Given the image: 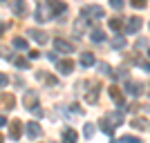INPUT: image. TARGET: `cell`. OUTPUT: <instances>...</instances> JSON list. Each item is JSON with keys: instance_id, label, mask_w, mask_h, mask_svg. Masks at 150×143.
<instances>
[{"instance_id": "7c38bea8", "label": "cell", "mask_w": 150, "mask_h": 143, "mask_svg": "<svg viewBox=\"0 0 150 143\" xmlns=\"http://www.w3.org/2000/svg\"><path fill=\"white\" fill-rule=\"evenodd\" d=\"M141 25H144L141 18H137V16L130 18V20H128V25H125V34H137V31L141 29Z\"/></svg>"}, {"instance_id": "cb8c5ba5", "label": "cell", "mask_w": 150, "mask_h": 143, "mask_svg": "<svg viewBox=\"0 0 150 143\" xmlns=\"http://www.w3.org/2000/svg\"><path fill=\"white\" fill-rule=\"evenodd\" d=\"M13 65L20 67V69H27V67H29V61H27L25 56H16V58H13Z\"/></svg>"}, {"instance_id": "e0dca14e", "label": "cell", "mask_w": 150, "mask_h": 143, "mask_svg": "<svg viewBox=\"0 0 150 143\" xmlns=\"http://www.w3.org/2000/svg\"><path fill=\"white\" fill-rule=\"evenodd\" d=\"M83 65V67H92L94 63H96V58H94V54H90V51H83L81 54V61H79Z\"/></svg>"}, {"instance_id": "f546056e", "label": "cell", "mask_w": 150, "mask_h": 143, "mask_svg": "<svg viewBox=\"0 0 150 143\" xmlns=\"http://www.w3.org/2000/svg\"><path fill=\"white\" fill-rule=\"evenodd\" d=\"M130 5L134 9H146V0H130Z\"/></svg>"}, {"instance_id": "277c9868", "label": "cell", "mask_w": 150, "mask_h": 143, "mask_svg": "<svg viewBox=\"0 0 150 143\" xmlns=\"http://www.w3.org/2000/svg\"><path fill=\"white\" fill-rule=\"evenodd\" d=\"M27 36H29L34 43H38V45H45V43H47V34H45V31H40V29H36V27L27 29Z\"/></svg>"}, {"instance_id": "7a4b0ae2", "label": "cell", "mask_w": 150, "mask_h": 143, "mask_svg": "<svg viewBox=\"0 0 150 143\" xmlns=\"http://www.w3.org/2000/svg\"><path fill=\"white\" fill-rule=\"evenodd\" d=\"M85 85L90 87V89H85V101H88L90 105H94L96 101H99V92H101V83L96 81H85Z\"/></svg>"}, {"instance_id": "d590c367", "label": "cell", "mask_w": 150, "mask_h": 143, "mask_svg": "<svg viewBox=\"0 0 150 143\" xmlns=\"http://www.w3.org/2000/svg\"><path fill=\"white\" fill-rule=\"evenodd\" d=\"M2 125H7V118L2 116V114H0V128H2Z\"/></svg>"}, {"instance_id": "ba28073f", "label": "cell", "mask_w": 150, "mask_h": 143, "mask_svg": "<svg viewBox=\"0 0 150 143\" xmlns=\"http://www.w3.org/2000/svg\"><path fill=\"white\" fill-rule=\"evenodd\" d=\"M20 134H23V123L16 118V121H11V123H9V137H11L13 141H18Z\"/></svg>"}, {"instance_id": "7402d4cb", "label": "cell", "mask_w": 150, "mask_h": 143, "mask_svg": "<svg viewBox=\"0 0 150 143\" xmlns=\"http://www.w3.org/2000/svg\"><path fill=\"white\" fill-rule=\"evenodd\" d=\"M99 125H101V132H105L108 137H110V134H112V132H114V125L110 123V118H103V121H101Z\"/></svg>"}, {"instance_id": "d6986e66", "label": "cell", "mask_w": 150, "mask_h": 143, "mask_svg": "<svg viewBox=\"0 0 150 143\" xmlns=\"http://www.w3.org/2000/svg\"><path fill=\"white\" fill-rule=\"evenodd\" d=\"M36 78L38 81H43V83H47V85H56V78L54 76H50V74H43V72H36Z\"/></svg>"}, {"instance_id": "d4e9b609", "label": "cell", "mask_w": 150, "mask_h": 143, "mask_svg": "<svg viewBox=\"0 0 150 143\" xmlns=\"http://www.w3.org/2000/svg\"><path fill=\"white\" fill-rule=\"evenodd\" d=\"M112 47H114V49H123V47H125V38L123 36H114L112 38Z\"/></svg>"}, {"instance_id": "6da1fadb", "label": "cell", "mask_w": 150, "mask_h": 143, "mask_svg": "<svg viewBox=\"0 0 150 143\" xmlns=\"http://www.w3.org/2000/svg\"><path fill=\"white\" fill-rule=\"evenodd\" d=\"M23 101H25V107L34 114V116H43V110H40V105H38V94L34 92V89H27Z\"/></svg>"}, {"instance_id": "5bb4252c", "label": "cell", "mask_w": 150, "mask_h": 143, "mask_svg": "<svg viewBox=\"0 0 150 143\" xmlns=\"http://www.w3.org/2000/svg\"><path fill=\"white\" fill-rule=\"evenodd\" d=\"M34 16H36L38 23H45V20H50V18H52V11H47V9H45V5L40 2V5L36 7V13H34Z\"/></svg>"}, {"instance_id": "5b68a950", "label": "cell", "mask_w": 150, "mask_h": 143, "mask_svg": "<svg viewBox=\"0 0 150 143\" xmlns=\"http://www.w3.org/2000/svg\"><path fill=\"white\" fill-rule=\"evenodd\" d=\"M47 5L52 9V16H61V13L67 11V5L63 2V0H47Z\"/></svg>"}, {"instance_id": "1f68e13d", "label": "cell", "mask_w": 150, "mask_h": 143, "mask_svg": "<svg viewBox=\"0 0 150 143\" xmlns=\"http://www.w3.org/2000/svg\"><path fill=\"white\" fill-rule=\"evenodd\" d=\"M7 83H9V76H7V74H2V72H0V87H5Z\"/></svg>"}, {"instance_id": "ffe728a7", "label": "cell", "mask_w": 150, "mask_h": 143, "mask_svg": "<svg viewBox=\"0 0 150 143\" xmlns=\"http://www.w3.org/2000/svg\"><path fill=\"white\" fill-rule=\"evenodd\" d=\"M108 25H110L112 31H121V27H123V18H117V16H114V18L108 20Z\"/></svg>"}, {"instance_id": "d6a6232c", "label": "cell", "mask_w": 150, "mask_h": 143, "mask_svg": "<svg viewBox=\"0 0 150 143\" xmlns=\"http://www.w3.org/2000/svg\"><path fill=\"white\" fill-rule=\"evenodd\" d=\"M72 112H74V114H83V107L74 103V105H72Z\"/></svg>"}, {"instance_id": "4316f807", "label": "cell", "mask_w": 150, "mask_h": 143, "mask_svg": "<svg viewBox=\"0 0 150 143\" xmlns=\"http://www.w3.org/2000/svg\"><path fill=\"white\" fill-rule=\"evenodd\" d=\"M119 143H141V139L132 137V134H123V137L119 139Z\"/></svg>"}, {"instance_id": "f1b7e54d", "label": "cell", "mask_w": 150, "mask_h": 143, "mask_svg": "<svg viewBox=\"0 0 150 143\" xmlns=\"http://www.w3.org/2000/svg\"><path fill=\"white\" fill-rule=\"evenodd\" d=\"M99 69H101V74H110V76L114 74V72H112V67H110L108 63H99Z\"/></svg>"}, {"instance_id": "8d00e7d4", "label": "cell", "mask_w": 150, "mask_h": 143, "mask_svg": "<svg viewBox=\"0 0 150 143\" xmlns=\"http://www.w3.org/2000/svg\"><path fill=\"white\" fill-rule=\"evenodd\" d=\"M144 69H146V72H150V63H144Z\"/></svg>"}, {"instance_id": "8fae6325", "label": "cell", "mask_w": 150, "mask_h": 143, "mask_svg": "<svg viewBox=\"0 0 150 143\" xmlns=\"http://www.w3.org/2000/svg\"><path fill=\"white\" fill-rule=\"evenodd\" d=\"M132 128L139 130V132H148L150 123H148V118H144V116H134V118H132Z\"/></svg>"}, {"instance_id": "2e32d148", "label": "cell", "mask_w": 150, "mask_h": 143, "mask_svg": "<svg viewBox=\"0 0 150 143\" xmlns=\"http://www.w3.org/2000/svg\"><path fill=\"white\" fill-rule=\"evenodd\" d=\"M110 99H112L114 103L123 105V92H121V87H117V85H112V87H110Z\"/></svg>"}, {"instance_id": "603a6c76", "label": "cell", "mask_w": 150, "mask_h": 143, "mask_svg": "<svg viewBox=\"0 0 150 143\" xmlns=\"http://www.w3.org/2000/svg\"><path fill=\"white\" fill-rule=\"evenodd\" d=\"M92 40H94V43H103V40H105V34H103V29L94 27V29H92Z\"/></svg>"}, {"instance_id": "9c48e42d", "label": "cell", "mask_w": 150, "mask_h": 143, "mask_svg": "<svg viewBox=\"0 0 150 143\" xmlns=\"http://www.w3.org/2000/svg\"><path fill=\"white\" fill-rule=\"evenodd\" d=\"M11 11L16 16H27V0H11Z\"/></svg>"}, {"instance_id": "83f0119b", "label": "cell", "mask_w": 150, "mask_h": 143, "mask_svg": "<svg viewBox=\"0 0 150 143\" xmlns=\"http://www.w3.org/2000/svg\"><path fill=\"white\" fill-rule=\"evenodd\" d=\"M83 134H85V139H92V137H94V125L88 123L85 128H83Z\"/></svg>"}, {"instance_id": "3957f363", "label": "cell", "mask_w": 150, "mask_h": 143, "mask_svg": "<svg viewBox=\"0 0 150 143\" xmlns=\"http://www.w3.org/2000/svg\"><path fill=\"white\" fill-rule=\"evenodd\" d=\"M83 16L88 20H101V18H105V11L99 5H88V7H83Z\"/></svg>"}, {"instance_id": "ac0fdd59", "label": "cell", "mask_w": 150, "mask_h": 143, "mask_svg": "<svg viewBox=\"0 0 150 143\" xmlns=\"http://www.w3.org/2000/svg\"><path fill=\"white\" fill-rule=\"evenodd\" d=\"M76 139H79L76 130H72V128H65V130H63V141L65 143H76Z\"/></svg>"}, {"instance_id": "4dcf8cb0", "label": "cell", "mask_w": 150, "mask_h": 143, "mask_svg": "<svg viewBox=\"0 0 150 143\" xmlns=\"http://www.w3.org/2000/svg\"><path fill=\"white\" fill-rule=\"evenodd\" d=\"M110 5H112L114 9H123V0H110Z\"/></svg>"}, {"instance_id": "484cf974", "label": "cell", "mask_w": 150, "mask_h": 143, "mask_svg": "<svg viewBox=\"0 0 150 143\" xmlns=\"http://www.w3.org/2000/svg\"><path fill=\"white\" fill-rule=\"evenodd\" d=\"M13 47H16V49H27V38L16 36V38H13Z\"/></svg>"}, {"instance_id": "9a60e30c", "label": "cell", "mask_w": 150, "mask_h": 143, "mask_svg": "<svg viewBox=\"0 0 150 143\" xmlns=\"http://www.w3.org/2000/svg\"><path fill=\"white\" fill-rule=\"evenodd\" d=\"M56 67H58V72H61V74H72V69H74V63L69 61V58H63V61H58V63H56Z\"/></svg>"}, {"instance_id": "836d02e7", "label": "cell", "mask_w": 150, "mask_h": 143, "mask_svg": "<svg viewBox=\"0 0 150 143\" xmlns=\"http://www.w3.org/2000/svg\"><path fill=\"white\" fill-rule=\"evenodd\" d=\"M38 56H40V51H38V49H31V51H29V58H31V61H34V58H38Z\"/></svg>"}, {"instance_id": "8992f818", "label": "cell", "mask_w": 150, "mask_h": 143, "mask_svg": "<svg viewBox=\"0 0 150 143\" xmlns=\"http://www.w3.org/2000/svg\"><path fill=\"white\" fill-rule=\"evenodd\" d=\"M13 105H16V99H13V94L0 92V110H13Z\"/></svg>"}, {"instance_id": "ab89813d", "label": "cell", "mask_w": 150, "mask_h": 143, "mask_svg": "<svg viewBox=\"0 0 150 143\" xmlns=\"http://www.w3.org/2000/svg\"><path fill=\"white\" fill-rule=\"evenodd\" d=\"M148 96H150V85H148Z\"/></svg>"}, {"instance_id": "f35d334b", "label": "cell", "mask_w": 150, "mask_h": 143, "mask_svg": "<svg viewBox=\"0 0 150 143\" xmlns=\"http://www.w3.org/2000/svg\"><path fill=\"white\" fill-rule=\"evenodd\" d=\"M0 143H5V139H2V134H0Z\"/></svg>"}, {"instance_id": "52a82bcc", "label": "cell", "mask_w": 150, "mask_h": 143, "mask_svg": "<svg viewBox=\"0 0 150 143\" xmlns=\"http://www.w3.org/2000/svg\"><path fill=\"white\" fill-rule=\"evenodd\" d=\"M54 47H56V51H63V54H74V45L67 43V40H63V38H56V40H54Z\"/></svg>"}, {"instance_id": "74e56055", "label": "cell", "mask_w": 150, "mask_h": 143, "mask_svg": "<svg viewBox=\"0 0 150 143\" xmlns=\"http://www.w3.org/2000/svg\"><path fill=\"white\" fill-rule=\"evenodd\" d=\"M5 27H7L5 23H0V34H2V31H5Z\"/></svg>"}, {"instance_id": "e575fe53", "label": "cell", "mask_w": 150, "mask_h": 143, "mask_svg": "<svg viewBox=\"0 0 150 143\" xmlns=\"http://www.w3.org/2000/svg\"><path fill=\"white\" fill-rule=\"evenodd\" d=\"M0 51H2V58H11V54L7 51V47H2V49H0Z\"/></svg>"}, {"instance_id": "44dd1931", "label": "cell", "mask_w": 150, "mask_h": 143, "mask_svg": "<svg viewBox=\"0 0 150 143\" xmlns=\"http://www.w3.org/2000/svg\"><path fill=\"white\" fill-rule=\"evenodd\" d=\"M108 118H110V123H112V125H121V123H123V110H119V112H112Z\"/></svg>"}, {"instance_id": "30bf717a", "label": "cell", "mask_w": 150, "mask_h": 143, "mask_svg": "<svg viewBox=\"0 0 150 143\" xmlns=\"http://www.w3.org/2000/svg\"><path fill=\"white\" fill-rule=\"evenodd\" d=\"M125 92L130 94V96H139V94H141V83L128 78V81H125Z\"/></svg>"}, {"instance_id": "60d3db41", "label": "cell", "mask_w": 150, "mask_h": 143, "mask_svg": "<svg viewBox=\"0 0 150 143\" xmlns=\"http://www.w3.org/2000/svg\"><path fill=\"white\" fill-rule=\"evenodd\" d=\"M148 56H150V51H148Z\"/></svg>"}, {"instance_id": "4fadbf2b", "label": "cell", "mask_w": 150, "mask_h": 143, "mask_svg": "<svg viewBox=\"0 0 150 143\" xmlns=\"http://www.w3.org/2000/svg\"><path fill=\"white\" fill-rule=\"evenodd\" d=\"M25 130H27V137H31V139H38V137H40V132H43L36 121H29V123L25 125Z\"/></svg>"}]
</instances>
